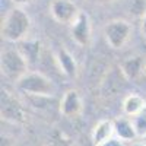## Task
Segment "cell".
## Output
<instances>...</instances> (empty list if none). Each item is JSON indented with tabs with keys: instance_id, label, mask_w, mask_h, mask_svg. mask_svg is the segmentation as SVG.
Here are the masks:
<instances>
[{
	"instance_id": "8992f818",
	"label": "cell",
	"mask_w": 146,
	"mask_h": 146,
	"mask_svg": "<svg viewBox=\"0 0 146 146\" xmlns=\"http://www.w3.org/2000/svg\"><path fill=\"white\" fill-rule=\"evenodd\" d=\"M50 13L56 22L70 27L75 22V19L79 16L80 10L73 0H51Z\"/></svg>"
},
{
	"instance_id": "52a82bcc",
	"label": "cell",
	"mask_w": 146,
	"mask_h": 146,
	"mask_svg": "<svg viewBox=\"0 0 146 146\" xmlns=\"http://www.w3.org/2000/svg\"><path fill=\"white\" fill-rule=\"evenodd\" d=\"M70 36L79 47H88L92 36V28H91V19L88 13L80 10L79 16L75 19V22L69 27Z\"/></svg>"
},
{
	"instance_id": "3957f363",
	"label": "cell",
	"mask_w": 146,
	"mask_h": 146,
	"mask_svg": "<svg viewBox=\"0 0 146 146\" xmlns=\"http://www.w3.org/2000/svg\"><path fill=\"white\" fill-rule=\"evenodd\" d=\"M0 69H2V75L12 80L18 82L25 73H28L29 64L27 58L22 56V53L18 48H5L0 56Z\"/></svg>"
},
{
	"instance_id": "ffe728a7",
	"label": "cell",
	"mask_w": 146,
	"mask_h": 146,
	"mask_svg": "<svg viewBox=\"0 0 146 146\" xmlns=\"http://www.w3.org/2000/svg\"><path fill=\"white\" fill-rule=\"evenodd\" d=\"M131 146H146V143L145 142H133Z\"/></svg>"
},
{
	"instance_id": "44dd1931",
	"label": "cell",
	"mask_w": 146,
	"mask_h": 146,
	"mask_svg": "<svg viewBox=\"0 0 146 146\" xmlns=\"http://www.w3.org/2000/svg\"><path fill=\"white\" fill-rule=\"evenodd\" d=\"M142 140H143V142H145V143H146V136H145V137H143V139H142Z\"/></svg>"
},
{
	"instance_id": "6da1fadb",
	"label": "cell",
	"mask_w": 146,
	"mask_h": 146,
	"mask_svg": "<svg viewBox=\"0 0 146 146\" xmlns=\"http://www.w3.org/2000/svg\"><path fill=\"white\" fill-rule=\"evenodd\" d=\"M31 31V18L19 6L12 7L2 19V38L9 42H22Z\"/></svg>"
},
{
	"instance_id": "7c38bea8",
	"label": "cell",
	"mask_w": 146,
	"mask_h": 146,
	"mask_svg": "<svg viewBox=\"0 0 146 146\" xmlns=\"http://www.w3.org/2000/svg\"><path fill=\"white\" fill-rule=\"evenodd\" d=\"M115 136L114 133V121L113 120H101L96 123L92 130V142L95 146H100L104 142L113 139Z\"/></svg>"
},
{
	"instance_id": "8fae6325",
	"label": "cell",
	"mask_w": 146,
	"mask_h": 146,
	"mask_svg": "<svg viewBox=\"0 0 146 146\" xmlns=\"http://www.w3.org/2000/svg\"><path fill=\"white\" fill-rule=\"evenodd\" d=\"M113 121H114L115 137L120 139L121 142H133L139 137L130 117H117Z\"/></svg>"
},
{
	"instance_id": "5bb4252c",
	"label": "cell",
	"mask_w": 146,
	"mask_h": 146,
	"mask_svg": "<svg viewBox=\"0 0 146 146\" xmlns=\"http://www.w3.org/2000/svg\"><path fill=\"white\" fill-rule=\"evenodd\" d=\"M18 50L22 53V56L27 58V62L29 64V67L32 64L36 63V60L40 57V51H41V42L38 40H23L21 42V45L18 47Z\"/></svg>"
},
{
	"instance_id": "4fadbf2b",
	"label": "cell",
	"mask_w": 146,
	"mask_h": 146,
	"mask_svg": "<svg viewBox=\"0 0 146 146\" xmlns=\"http://www.w3.org/2000/svg\"><path fill=\"white\" fill-rule=\"evenodd\" d=\"M146 108V100L139 94H130L123 101V113L127 117H135Z\"/></svg>"
},
{
	"instance_id": "2e32d148",
	"label": "cell",
	"mask_w": 146,
	"mask_h": 146,
	"mask_svg": "<svg viewBox=\"0 0 146 146\" xmlns=\"http://www.w3.org/2000/svg\"><path fill=\"white\" fill-rule=\"evenodd\" d=\"M100 146H126V145H124V142H121L120 139H117V137L114 136L113 139H110V140L104 142V143L100 145Z\"/></svg>"
},
{
	"instance_id": "9c48e42d",
	"label": "cell",
	"mask_w": 146,
	"mask_h": 146,
	"mask_svg": "<svg viewBox=\"0 0 146 146\" xmlns=\"http://www.w3.org/2000/svg\"><path fill=\"white\" fill-rule=\"evenodd\" d=\"M120 72L127 80L135 82L137 80L142 73L146 72V64L143 62V57L140 56H130L126 60H123L120 64Z\"/></svg>"
},
{
	"instance_id": "277c9868",
	"label": "cell",
	"mask_w": 146,
	"mask_h": 146,
	"mask_svg": "<svg viewBox=\"0 0 146 146\" xmlns=\"http://www.w3.org/2000/svg\"><path fill=\"white\" fill-rule=\"evenodd\" d=\"M130 35H131V25L126 19H113L107 22V25L104 27L105 41L114 50L123 48L127 44Z\"/></svg>"
},
{
	"instance_id": "e0dca14e",
	"label": "cell",
	"mask_w": 146,
	"mask_h": 146,
	"mask_svg": "<svg viewBox=\"0 0 146 146\" xmlns=\"http://www.w3.org/2000/svg\"><path fill=\"white\" fill-rule=\"evenodd\" d=\"M12 3H13L15 6H19V7H22V6H27V5H31L34 0H10Z\"/></svg>"
},
{
	"instance_id": "5b68a950",
	"label": "cell",
	"mask_w": 146,
	"mask_h": 146,
	"mask_svg": "<svg viewBox=\"0 0 146 146\" xmlns=\"http://www.w3.org/2000/svg\"><path fill=\"white\" fill-rule=\"evenodd\" d=\"M0 101H2V108H0L2 120L10 121V123H23L25 121L27 118L25 108H23L22 102L12 92L3 89Z\"/></svg>"
},
{
	"instance_id": "d6986e66",
	"label": "cell",
	"mask_w": 146,
	"mask_h": 146,
	"mask_svg": "<svg viewBox=\"0 0 146 146\" xmlns=\"http://www.w3.org/2000/svg\"><path fill=\"white\" fill-rule=\"evenodd\" d=\"M89 2H92V3H100V5H104V3H111V2H114V0H89Z\"/></svg>"
},
{
	"instance_id": "30bf717a",
	"label": "cell",
	"mask_w": 146,
	"mask_h": 146,
	"mask_svg": "<svg viewBox=\"0 0 146 146\" xmlns=\"http://www.w3.org/2000/svg\"><path fill=\"white\" fill-rule=\"evenodd\" d=\"M54 58H56V63H57L60 72H62L64 76H67L70 79L78 76V63H76L75 57H73V54L69 50H66L64 47H60L56 51Z\"/></svg>"
},
{
	"instance_id": "9a60e30c",
	"label": "cell",
	"mask_w": 146,
	"mask_h": 146,
	"mask_svg": "<svg viewBox=\"0 0 146 146\" xmlns=\"http://www.w3.org/2000/svg\"><path fill=\"white\" fill-rule=\"evenodd\" d=\"M131 121H133V124H135L137 136L140 139H143L146 136V108L143 110V111H140L137 115L131 117Z\"/></svg>"
},
{
	"instance_id": "7a4b0ae2",
	"label": "cell",
	"mask_w": 146,
	"mask_h": 146,
	"mask_svg": "<svg viewBox=\"0 0 146 146\" xmlns=\"http://www.w3.org/2000/svg\"><path fill=\"white\" fill-rule=\"evenodd\" d=\"M15 86L19 92L31 96H51L54 94V85L51 79L38 70H29L25 73Z\"/></svg>"
},
{
	"instance_id": "ac0fdd59",
	"label": "cell",
	"mask_w": 146,
	"mask_h": 146,
	"mask_svg": "<svg viewBox=\"0 0 146 146\" xmlns=\"http://www.w3.org/2000/svg\"><path fill=\"white\" fill-rule=\"evenodd\" d=\"M140 32H142V35L146 38V12L143 13L142 21H140Z\"/></svg>"
},
{
	"instance_id": "ba28073f",
	"label": "cell",
	"mask_w": 146,
	"mask_h": 146,
	"mask_svg": "<svg viewBox=\"0 0 146 146\" xmlns=\"http://www.w3.org/2000/svg\"><path fill=\"white\" fill-rule=\"evenodd\" d=\"M82 110H83V101L79 91L76 89L66 91L62 98V102H60V113L64 117L73 118V117H78L82 113Z\"/></svg>"
}]
</instances>
